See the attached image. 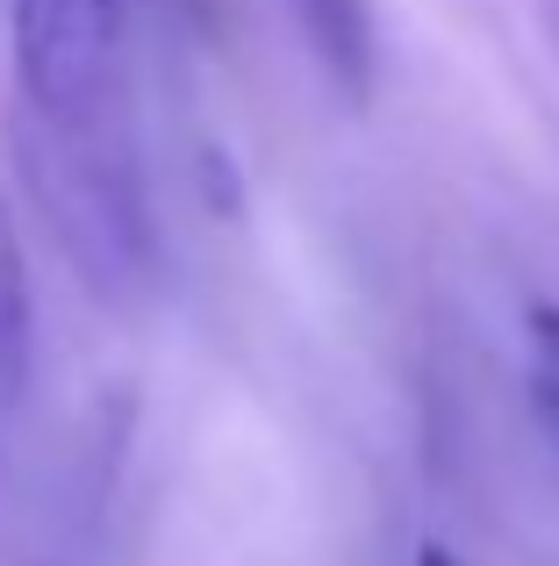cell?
I'll use <instances>...</instances> for the list:
<instances>
[{
  "mask_svg": "<svg viewBox=\"0 0 559 566\" xmlns=\"http://www.w3.org/2000/svg\"><path fill=\"white\" fill-rule=\"evenodd\" d=\"M115 14L123 0H14V65L36 115L80 123L101 101L115 65Z\"/></svg>",
  "mask_w": 559,
  "mask_h": 566,
  "instance_id": "obj_1",
  "label": "cell"
},
{
  "mask_svg": "<svg viewBox=\"0 0 559 566\" xmlns=\"http://www.w3.org/2000/svg\"><path fill=\"white\" fill-rule=\"evenodd\" d=\"M294 8H302V22H308L316 57L359 94L366 65H373V14H366V0H294Z\"/></svg>",
  "mask_w": 559,
  "mask_h": 566,
  "instance_id": "obj_2",
  "label": "cell"
},
{
  "mask_svg": "<svg viewBox=\"0 0 559 566\" xmlns=\"http://www.w3.org/2000/svg\"><path fill=\"white\" fill-rule=\"evenodd\" d=\"M29 337H36V294H29V259L14 244V222L0 208V380L22 374Z\"/></svg>",
  "mask_w": 559,
  "mask_h": 566,
  "instance_id": "obj_3",
  "label": "cell"
},
{
  "mask_svg": "<svg viewBox=\"0 0 559 566\" xmlns=\"http://www.w3.org/2000/svg\"><path fill=\"white\" fill-rule=\"evenodd\" d=\"M524 352H531V395L559 438V302H538L524 316Z\"/></svg>",
  "mask_w": 559,
  "mask_h": 566,
  "instance_id": "obj_4",
  "label": "cell"
},
{
  "mask_svg": "<svg viewBox=\"0 0 559 566\" xmlns=\"http://www.w3.org/2000/svg\"><path fill=\"white\" fill-rule=\"evenodd\" d=\"M416 566H460V559H452L445 545H423V553H416Z\"/></svg>",
  "mask_w": 559,
  "mask_h": 566,
  "instance_id": "obj_5",
  "label": "cell"
}]
</instances>
